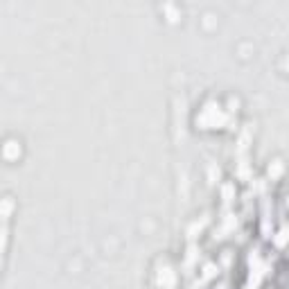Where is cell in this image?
<instances>
[{
	"label": "cell",
	"mask_w": 289,
	"mask_h": 289,
	"mask_svg": "<svg viewBox=\"0 0 289 289\" xmlns=\"http://www.w3.org/2000/svg\"><path fill=\"white\" fill-rule=\"evenodd\" d=\"M18 154H21V147H18V143L9 140V143L5 145V158H9V161H11V158H16Z\"/></svg>",
	"instance_id": "6da1fadb"
}]
</instances>
